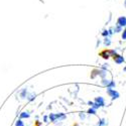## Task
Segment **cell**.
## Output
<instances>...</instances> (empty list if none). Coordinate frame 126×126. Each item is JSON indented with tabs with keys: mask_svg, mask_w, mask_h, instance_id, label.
Wrapping results in <instances>:
<instances>
[{
	"mask_svg": "<svg viewBox=\"0 0 126 126\" xmlns=\"http://www.w3.org/2000/svg\"><path fill=\"white\" fill-rule=\"evenodd\" d=\"M107 94H108L109 97H111L112 100L118 99V98L120 97L119 93H118L116 90H115V89H113V88H107Z\"/></svg>",
	"mask_w": 126,
	"mask_h": 126,
	"instance_id": "obj_2",
	"label": "cell"
},
{
	"mask_svg": "<svg viewBox=\"0 0 126 126\" xmlns=\"http://www.w3.org/2000/svg\"><path fill=\"white\" fill-rule=\"evenodd\" d=\"M108 32H109L108 30H104V32H103V35H108V34H109Z\"/></svg>",
	"mask_w": 126,
	"mask_h": 126,
	"instance_id": "obj_18",
	"label": "cell"
},
{
	"mask_svg": "<svg viewBox=\"0 0 126 126\" xmlns=\"http://www.w3.org/2000/svg\"><path fill=\"white\" fill-rule=\"evenodd\" d=\"M47 116H45V118H44V120H45V122H47Z\"/></svg>",
	"mask_w": 126,
	"mask_h": 126,
	"instance_id": "obj_19",
	"label": "cell"
},
{
	"mask_svg": "<svg viewBox=\"0 0 126 126\" xmlns=\"http://www.w3.org/2000/svg\"><path fill=\"white\" fill-rule=\"evenodd\" d=\"M105 124H106V121H105V119H101L100 122H99V125H98V126H104Z\"/></svg>",
	"mask_w": 126,
	"mask_h": 126,
	"instance_id": "obj_15",
	"label": "cell"
},
{
	"mask_svg": "<svg viewBox=\"0 0 126 126\" xmlns=\"http://www.w3.org/2000/svg\"><path fill=\"white\" fill-rule=\"evenodd\" d=\"M15 126H24V123L21 119H18L16 122H15Z\"/></svg>",
	"mask_w": 126,
	"mask_h": 126,
	"instance_id": "obj_9",
	"label": "cell"
},
{
	"mask_svg": "<svg viewBox=\"0 0 126 126\" xmlns=\"http://www.w3.org/2000/svg\"><path fill=\"white\" fill-rule=\"evenodd\" d=\"M117 25H119V26H121V27L126 26V17H125V16H120V17L117 19Z\"/></svg>",
	"mask_w": 126,
	"mask_h": 126,
	"instance_id": "obj_4",
	"label": "cell"
},
{
	"mask_svg": "<svg viewBox=\"0 0 126 126\" xmlns=\"http://www.w3.org/2000/svg\"><path fill=\"white\" fill-rule=\"evenodd\" d=\"M110 44H111V41H110V39H109V38H105V41H104V45H105V46H110Z\"/></svg>",
	"mask_w": 126,
	"mask_h": 126,
	"instance_id": "obj_13",
	"label": "cell"
},
{
	"mask_svg": "<svg viewBox=\"0 0 126 126\" xmlns=\"http://www.w3.org/2000/svg\"><path fill=\"white\" fill-rule=\"evenodd\" d=\"M106 74L107 73L105 72V71H103V70H101V71H98V75L102 78V79H105V77H106Z\"/></svg>",
	"mask_w": 126,
	"mask_h": 126,
	"instance_id": "obj_8",
	"label": "cell"
},
{
	"mask_svg": "<svg viewBox=\"0 0 126 126\" xmlns=\"http://www.w3.org/2000/svg\"><path fill=\"white\" fill-rule=\"evenodd\" d=\"M122 39H126V28L123 30V32H122Z\"/></svg>",
	"mask_w": 126,
	"mask_h": 126,
	"instance_id": "obj_16",
	"label": "cell"
},
{
	"mask_svg": "<svg viewBox=\"0 0 126 126\" xmlns=\"http://www.w3.org/2000/svg\"><path fill=\"white\" fill-rule=\"evenodd\" d=\"M48 118L50 119V121L51 122H56L58 119L59 120H64V119H66L67 118V116L64 114V113H50L49 114V116H48Z\"/></svg>",
	"mask_w": 126,
	"mask_h": 126,
	"instance_id": "obj_1",
	"label": "cell"
},
{
	"mask_svg": "<svg viewBox=\"0 0 126 126\" xmlns=\"http://www.w3.org/2000/svg\"><path fill=\"white\" fill-rule=\"evenodd\" d=\"M80 118H81L82 120L85 119V114H82V113H80Z\"/></svg>",
	"mask_w": 126,
	"mask_h": 126,
	"instance_id": "obj_17",
	"label": "cell"
},
{
	"mask_svg": "<svg viewBox=\"0 0 126 126\" xmlns=\"http://www.w3.org/2000/svg\"><path fill=\"white\" fill-rule=\"evenodd\" d=\"M111 80H107V79H102V85L103 86H106L107 88L109 87V85L111 84Z\"/></svg>",
	"mask_w": 126,
	"mask_h": 126,
	"instance_id": "obj_7",
	"label": "cell"
},
{
	"mask_svg": "<svg viewBox=\"0 0 126 126\" xmlns=\"http://www.w3.org/2000/svg\"><path fill=\"white\" fill-rule=\"evenodd\" d=\"M113 60H114V62L116 63V64H118V65H121L122 63L124 62V58L122 57V56H120V55H115V56H113Z\"/></svg>",
	"mask_w": 126,
	"mask_h": 126,
	"instance_id": "obj_3",
	"label": "cell"
},
{
	"mask_svg": "<svg viewBox=\"0 0 126 126\" xmlns=\"http://www.w3.org/2000/svg\"><path fill=\"white\" fill-rule=\"evenodd\" d=\"M124 5H125V7H126V0H125V1H124Z\"/></svg>",
	"mask_w": 126,
	"mask_h": 126,
	"instance_id": "obj_20",
	"label": "cell"
},
{
	"mask_svg": "<svg viewBox=\"0 0 126 126\" xmlns=\"http://www.w3.org/2000/svg\"><path fill=\"white\" fill-rule=\"evenodd\" d=\"M27 99H28L29 101H32V100H34V99H35V95H33V94H31V95H29V96L27 97Z\"/></svg>",
	"mask_w": 126,
	"mask_h": 126,
	"instance_id": "obj_14",
	"label": "cell"
},
{
	"mask_svg": "<svg viewBox=\"0 0 126 126\" xmlns=\"http://www.w3.org/2000/svg\"><path fill=\"white\" fill-rule=\"evenodd\" d=\"M121 30H122V27L119 26V25H117V24H116V27H114V31H115V32H121Z\"/></svg>",
	"mask_w": 126,
	"mask_h": 126,
	"instance_id": "obj_10",
	"label": "cell"
},
{
	"mask_svg": "<svg viewBox=\"0 0 126 126\" xmlns=\"http://www.w3.org/2000/svg\"><path fill=\"white\" fill-rule=\"evenodd\" d=\"M94 102L97 103V104L99 105V106H100V108H101V107H103V106H105V100H104V98H103V97H101V96L96 97V98H95V100H94Z\"/></svg>",
	"mask_w": 126,
	"mask_h": 126,
	"instance_id": "obj_5",
	"label": "cell"
},
{
	"mask_svg": "<svg viewBox=\"0 0 126 126\" xmlns=\"http://www.w3.org/2000/svg\"><path fill=\"white\" fill-rule=\"evenodd\" d=\"M88 114H93V115H95L96 114V109H94V108H90L89 110H88V112H87Z\"/></svg>",
	"mask_w": 126,
	"mask_h": 126,
	"instance_id": "obj_12",
	"label": "cell"
},
{
	"mask_svg": "<svg viewBox=\"0 0 126 126\" xmlns=\"http://www.w3.org/2000/svg\"><path fill=\"white\" fill-rule=\"evenodd\" d=\"M26 89H23L22 91H21V93H20V97H21V98H25L26 97Z\"/></svg>",
	"mask_w": 126,
	"mask_h": 126,
	"instance_id": "obj_11",
	"label": "cell"
},
{
	"mask_svg": "<svg viewBox=\"0 0 126 126\" xmlns=\"http://www.w3.org/2000/svg\"><path fill=\"white\" fill-rule=\"evenodd\" d=\"M29 116H30L29 112H25V111L21 112V113H20V115H19L20 119H23V118H29Z\"/></svg>",
	"mask_w": 126,
	"mask_h": 126,
	"instance_id": "obj_6",
	"label": "cell"
}]
</instances>
